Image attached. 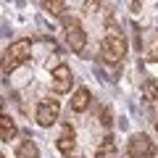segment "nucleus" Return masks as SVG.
<instances>
[{
  "mask_svg": "<svg viewBox=\"0 0 158 158\" xmlns=\"http://www.w3.org/2000/svg\"><path fill=\"white\" fill-rule=\"evenodd\" d=\"M29 58H32V40H16L11 48L6 50V61H3V69L6 71H13V69H19L21 63H27Z\"/></svg>",
  "mask_w": 158,
  "mask_h": 158,
  "instance_id": "3",
  "label": "nucleus"
},
{
  "mask_svg": "<svg viewBox=\"0 0 158 158\" xmlns=\"http://www.w3.org/2000/svg\"><path fill=\"white\" fill-rule=\"evenodd\" d=\"M58 113H61V103L56 98H45L34 111V118H37L40 127H53L58 121Z\"/></svg>",
  "mask_w": 158,
  "mask_h": 158,
  "instance_id": "5",
  "label": "nucleus"
},
{
  "mask_svg": "<svg viewBox=\"0 0 158 158\" xmlns=\"http://www.w3.org/2000/svg\"><path fill=\"white\" fill-rule=\"evenodd\" d=\"M118 150H116V142H113V137H106V140L100 142V148L95 150V158H116Z\"/></svg>",
  "mask_w": 158,
  "mask_h": 158,
  "instance_id": "11",
  "label": "nucleus"
},
{
  "mask_svg": "<svg viewBox=\"0 0 158 158\" xmlns=\"http://www.w3.org/2000/svg\"><path fill=\"white\" fill-rule=\"evenodd\" d=\"M16 137V121H13L8 113L0 116V142H11Z\"/></svg>",
  "mask_w": 158,
  "mask_h": 158,
  "instance_id": "9",
  "label": "nucleus"
},
{
  "mask_svg": "<svg viewBox=\"0 0 158 158\" xmlns=\"http://www.w3.org/2000/svg\"><path fill=\"white\" fill-rule=\"evenodd\" d=\"M40 3L50 16H58V19L66 16V0H40Z\"/></svg>",
  "mask_w": 158,
  "mask_h": 158,
  "instance_id": "10",
  "label": "nucleus"
},
{
  "mask_svg": "<svg viewBox=\"0 0 158 158\" xmlns=\"http://www.w3.org/2000/svg\"><path fill=\"white\" fill-rule=\"evenodd\" d=\"M100 56L106 63H118L127 56V37L121 34V29L113 21H108V32H106L103 45H100Z\"/></svg>",
  "mask_w": 158,
  "mask_h": 158,
  "instance_id": "1",
  "label": "nucleus"
},
{
  "mask_svg": "<svg viewBox=\"0 0 158 158\" xmlns=\"http://www.w3.org/2000/svg\"><path fill=\"white\" fill-rule=\"evenodd\" d=\"M156 129H158V121H156Z\"/></svg>",
  "mask_w": 158,
  "mask_h": 158,
  "instance_id": "15",
  "label": "nucleus"
},
{
  "mask_svg": "<svg viewBox=\"0 0 158 158\" xmlns=\"http://www.w3.org/2000/svg\"><path fill=\"white\" fill-rule=\"evenodd\" d=\"M90 100H92V95H90L87 87L74 90V95H71V111H74V113H85L87 108H90Z\"/></svg>",
  "mask_w": 158,
  "mask_h": 158,
  "instance_id": "8",
  "label": "nucleus"
},
{
  "mask_svg": "<svg viewBox=\"0 0 158 158\" xmlns=\"http://www.w3.org/2000/svg\"><path fill=\"white\" fill-rule=\"evenodd\" d=\"M127 153H129V158H153L156 156V142L148 135L137 132V135H132L129 142H127Z\"/></svg>",
  "mask_w": 158,
  "mask_h": 158,
  "instance_id": "4",
  "label": "nucleus"
},
{
  "mask_svg": "<svg viewBox=\"0 0 158 158\" xmlns=\"http://www.w3.org/2000/svg\"><path fill=\"white\" fill-rule=\"evenodd\" d=\"M142 92H145V98H148L150 103H156V100H158V85H156V79H145Z\"/></svg>",
  "mask_w": 158,
  "mask_h": 158,
  "instance_id": "13",
  "label": "nucleus"
},
{
  "mask_svg": "<svg viewBox=\"0 0 158 158\" xmlns=\"http://www.w3.org/2000/svg\"><path fill=\"white\" fill-rule=\"evenodd\" d=\"M100 124L103 127H111V111H108V108L103 111V121H100Z\"/></svg>",
  "mask_w": 158,
  "mask_h": 158,
  "instance_id": "14",
  "label": "nucleus"
},
{
  "mask_svg": "<svg viewBox=\"0 0 158 158\" xmlns=\"http://www.w3.org/2000/svg\"><path fill=\"white\" fill-rule=\"evenodd\" d=\"M71 87H74L71 69H69L66 63H58V66L53 69V92H56V95H66V92H71Z\"/></svg>",
  "mask_w": 158,
  "mask_h": 158,
  "instance_id": "6",
  "label": "nucleus"
},
{
  "mask_svg": "<svg viewBox=\"0 0 158 158\" xmlns=\"http://www.w3.org/2000/svg\"><path fill=\"white\" fill-rule=\"evenodd\" d=\"M16 158H40V150H37V145L32 140H24L16 148Z\"/></svg>",
  "mask_w": 158,
  "mask_h": 158,
  "instance_id": "12",
  "label": "nucleus"
},
{
  "mask_svg": "<svg viewBox=\"0 0 158 158\" xmlns=\"http://www.w3.org/2000/svg\"><path fill=\"white\" fill-rule=\"evenodd\" d=\"M74 145H77V132H74L71 124H61V135H58L56 140V150L63 153V156H69V153L74 150Z\"/></svg>",
  "mask_w": 158,
  "mask_h": 158,
  "instance_id": "7",
  "label": "nucleus"
},
{
  "mask_svg": "<svg viewBox=\"0 0 158 158\" xmlns=\"http://www.w3.org/2000/svg\"><path fill=\"white\" fill-rule=\"evenodd\" d=\"M61 21H63V32H66L69 48H71L74 53H82V50H85V45H87V32H85V27L79 24L77 16H69V13L61 19Z\"/></svg>",
  "mask_w": 158,
  "mask_h": 158,
  "instance_id": "2",
  "label": "nucleus"
}]
</instances>
